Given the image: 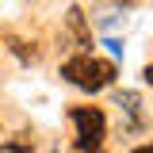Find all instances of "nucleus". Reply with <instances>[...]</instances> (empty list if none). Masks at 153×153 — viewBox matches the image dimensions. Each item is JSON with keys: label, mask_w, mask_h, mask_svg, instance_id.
Masks as SVG:
<instances>
[{"label": "nucleus", "mask_w": 153, "mask_h": 153, "mask_svg": "<svg viewBox=\"0 0 153 153\" xmlns=\"http://www.w3.org/2000/svg\"><path fill=\"white\" fill-rule=\"evenodd\" d=\"M61 76L84 88V92H100L115 80V61H103V57H92V54H80V57H69L61 65Z\"/></svg>", "instance_id": "1"}, {"label": "nucleus", "mask_w": 153, "mask_h": 153, "mask_svg": "<svg viewBox=\"0 0 153 153\" xmlns=\"http://www.w3.org/2000/svg\"><path fill=\"white\" fill-rule=\"evenodd\" d=\"M73 126H76V146L84 153L100 149V142H103V134H107L103 111H96V107H73Z\"/></svg>", "instance_id": "2"}, {"label": "nucleus", "mask_w": 153, "mask_h": 153, "mask_svg": "<svg viewBox=\"0 0 153 153\" xmlns=\"http://www.w3.org/2000/svg\"><path fill=\"white\" fill-rule=\"evenodd\" d=\"M69 27L76 31L80 46H88V42H92V38H88V27H84V16H80V8H69Z\"/></svg>", "instance_id": "3"}, {"label": "nucleus", "mask_w": 153, "mask_h": 153, "mask_svg": "<svg viewBox=\"0 0 153 153\" xmlns=\"http://www.w3.org/2000/svg\"><path fill=\"white\" fill-rule=\"evenodd\" d=\"M0 153H35L31 142H8V146H0Z\"/></svg>", "instance_id": "4"}, {"label": "nucleus", "mask_w": 153, "mask_h": 153, "mask_svg": "<svg viewBox=\"0 0 153 153\" xmlns=\"http://www.w3.org/2000/svg\"><path fill=\"white\" fill-rule=\"evenodd\" d=\"M146 84H153V65H149V69H146Z\"/></svg>", "instance_id": "5"}, {"label": "nucleus", "mask_w": 153, "mask_h": 153, "mask_svg": "<svg viewBox=\"0 0 153 153\" xmlns=\"http://www.w3.org/2000/svg\"><path fill=\"white\" fill-rule=\"evenodd\" d=\"M134 153H153V146H142V149H134Z\"/></svg>", "instance_id": "6"}, {"label": "nucleus", "mask_w": 153, "mask_h": 153, "mask_svg": "<svg viewBox=\"0 0 153 153\" xmlns=\"http://www.w3.org/2000/svg\"><path fill=\"white\" fill-rule=\"evenodd\" d=\"M92 153H100V149H92Z\"/></svg>", "instance_id": "7"}]
</instances>
